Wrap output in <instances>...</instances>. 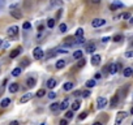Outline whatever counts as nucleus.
Returning <instances> with one entry per match:
<instances>
[{
    "label": "nucleus",
    "instance_id": "obj_42",
    "mask_svg": "<svg viewBox=\"0 0 133 125\" xmlns=\"http://www.w3.org/2000/svg\"><path fill=\"white\" fill-rule=\"evenodd\" d=\"M121 17L124 18V20H129V18H131V15H129V13H124V15H123Z\"/></svg>",
    "mask_w": 133,
    "mask_h": 125
},
{
    "label": "nucleus",
    "instance_id": "obj_29",
    "mask_svg": "<svg viewBox=\"0 0 133 125\" xmlns=\"http://www.w3.org/2000/svg\"><path fill=\"white\" fill-rule=\"evenodd\" d=\"M80 36H84V29H81V27L76 30V38H80Z\"/></svg>",
    "mask_w": 133,
    "mask_h": 125
},
{
    "label": "nucleus",
    "instance_id": "obj_7",
    "mask_svg": "<svg viewBox=\"0 0 133 125\" xmlns=\"http://www.w3.org/2000/svg\"><path fill=\"white\" fill-rule=\"evenodd\" d=\"M9 13H11V16L13 18H16V20H21V17H22V13H21L20 9H12Z\"/></svg>",
    "mask_w": 133,
    "mask_h": 125
},
{
    "label": "nucleus",
    "instance_id": "obj_4",
    "mask_svg": "<svg viewBox=\"0 0 133 125\" xmlns=\"http://www.w3.org/2000/svg\"><path fill=\"white\" fill-rule=\"evenodd\" d=\"M106 106H107V99L104 98V96H99V98L97 99V107L99 109H103Z\"/></svg>",
    "mask_w": 133,
    "mask_h": 125
},
{
    "label": "nucleus",
    "instance_id": "obj_34",
    "mask_svg": "<svg viewBox=\"0 0 133 125\" xmlns=\"http://www.w3.org/2000/svg\"><path fill=\"white\" fill-rule=\"evenodd\" d=\"M73 112H75V111H68V112L65 113V119H72L73 117Z\"/></svg>",
    "mask_w": 133,
    "mask_h": 125
},
{
    "label": "nucleus",
    "instance_id": "obj_51",
    "mask_svg": "<svg viewBox=\"0 0 133 125\" xmlns=\"http://www.w3.org/2000/svg\"><path fill=\"white\" fill-rule=\"evenodd\" d=\"M129 24H131V26H133V17L129 18Z\"/></svg>",
    "mask_w": 133,
    "mask_h": 125
},
{
    "label": "nucleus",
    "instance_id": "obj_38",
    "mask_svg": "<svg viewBox=\"0 0 133 125\" xmlns=\"http://www.w3.org/2000/svg\"><path fill=\"white\" fill-rule=\"evenodd\" d=\"M48 98H50V99H55V98H56V92L51 91V92L48 94Z\"/></svg>",
    "mask_w": 133,
    "mask_h": 125
},
{
    "label": "nucleus",
    "instance_id": "obj_12",
    "mask_svg": "<svg viewBox=\"0 0 133 125\" xmlns=\"http://www.w3.org/2000/svg\"><path fill=\"white\" fill-rule=\"evenodd\" d=\"M100 60H102V57H100L99 55H93V56H91V64H93V65H99Z\"/></svg>",
    "mask_w": 133,
    "mask_h": 125
},
{
    "label": "nucleus",
    "instance_id": "obj_2",
    "mask_svg": "<svg viewBox=\"0 0 133 125\" xmlns=\"http://www.w3.org/2000/svg\"><path fill=\"white\" fill-rule=\"evenodd\" d=\"M43 50H42V47H35L34 48V51H33V56H34V59L35 60H40L43 57Z\"/></svg>",
    "mask_w": 133,
    "mask_h": 125
},
{
    "label": "nucleus",
    "instance_id": "obj_56",
    "mask_svg": "<svg viewBox=\"0 0 133 125\" xmlns=\"http://www.w3.org/2000/svg\"><path fill=\"white\" fill-rule=\"evenodd\" d=\"M132 125H133V123H132Z\"/></svg>",
    "mask_w": 133,
    "mask_h": 125
},
{
    "label": "nucleus",
    "instance_id": "obj_23",
    "mask_svg": "<svg viewBox=\"0 0 133 125\" xmlns=\"http://www.w3.org/2000/svg\"><path fill=\"white\" fill-rule=\"evenodd\" d=\"M80 107H81V102L80 100H75L72 103V111H77Z\"/></svg>",
    "mask_w": 133,
    "mask_h": 125
},
{
    "label": "nucleus",
    "instance_id": "obj_43",
    "mask_svg": "<svg viewBox=\"0 0 133 125\" xmlns=\"http://www.w3.org/2000/svg\"><path fill=\"white\" fill-rule=\"evenodd\" d=\"M110 39H111L110 36H104V38H102V42H103V43H106V42H108Z\"/></svg>",
    "mask_w": 133,
    "mask_h": 125
},
{
    "label": "nucleus",
    "instance_id": "obj_41",
    "mask_svg": "<svg viewBox=\"0 0 133 125\" xmlns=\"http://www.w3.org/2000/svg\"><path fill=\"white\" fill-rule=\"evenodd\" d=\"M86 116H88V113H86V112H82L81 115H80V120H84V119H86Z\"/></svg>",
    "mask_w": 133,
    "mask_h": 125
},
{
    "label": "nucleus",
    "instance_id": "obj_5",
    "mask_svg": "<svg viewBox=\"0 0 133 125\" xmlns=\"http://www.w3.org/2000/svg\"><path fill=\"white\" fill-rule=\"evenodd\" d=\"M7 34L9 36H12V38H15V36L18 34V26H11V27H8L7 29Z\"/></svg>",
    "mask_w": 133,
    "mask_h": 125
},
{
    "label": "nucleus",
    "instance_id": "obj_47",
    "mask_svg": "<svg viewBox=\"0 0 133 125\" xmlns=\"http://www.w3.org/2000/svg\"><path fill=\"white\" fill-rule=\"evenodd\" d=\"M38 31H43V25H39L38 26Z\"/></svg>",
    "mask_w": 133,
    "mask_h": 125
},
{
    "label": "nucleus",
    "instance_id": "obj_21",
    "mask_svg": "<svg viewBox=\"0 0 133 125\" xmlns=\"http://www.w3.org/2000/svg\"><path fill=\"white\" fill-rule=\"evenodd\" d=\"M21 72H22V68H21V67L15 68V69L12 71V76H13V77H18V76L21 74Z\"/></svg>",
    "mask_w": 133,
    "mask_h": 125
},
{
    "label": "nucleus",
    "instance_id": "obj_20",
    "mask_svg": "<svg viewBox=\"0 0 133 125\" xmlns=\"http://www.w3.org/2000/svg\"><path fill=\"white\" fill-rule=\"evenodd\" d=\"M50 109H51L52 112H56L57 109H60V103H56V102H54V103L50 106Z\"/></svg>",
    "mask_w": 133,
    "mask_h": 125
},
{
    "label": "nucleus",
    "instance_id": "obj_49",
    "mask_svg": "<svg viewBox=\"0 0 133 125\" xmlns=\"http://www.w3.org/2000/svg\"><path fill=\"white\" fill-rule=\"evenodd\" d=\"M5 4V0H0V7H3Z\"/></svg>",
    "mask_w": 133,
    "mask_h": 125
},
{
    "label": "nucleus",
    "instance_id": "obj_45",
    "mask_svg": "<svg viewBox=\"0 0 133 125\" xmlns=\"http://www.w3.org/2000/svg\"><path fill=\"white\" fill-rule=\"evenodd\" d=\"M90 1L93 3V4H99V3H100V0H90Z\"/></svg>",
    "mask_w": 133,
    "mask_h": 125
},
{
    "label": "nucleus",
    "instance_id": "obj_11",
    "mask_svg": "<svg viewBox=\"0 0 133 125\" xmlns=\"http://www.w3.org/2000/svg\"><path fill=\"white\" fill-rule=\"evenodd\" d=\"M35 85H37V80H35L34 77H29L26 80V86L27 87H34Z\"/></svg>",
    "mask_w": 133,
    "mask_h": 125
},
{
    "label": "nucleus",
    "instance_id": "obj_9",
    "mask_svg": "<svg viewBox=\"0 0 133 125\" xmlns=\"http://www.w3.org/2000/svg\"><path fill=\"white\" fill-rule=\"evenodd\" d=\"M95 48H97V46H95L94 43H89V44H86L85 46V52L86 54H93Z\"/></svg>",
    "mask_w": 133,
    "mask_h": 125
},
{
    "label": "nucleus",
    "instance_id": "obj_32",
    "mask_svg": "<svg viewBox=\"0 0 133 125\" xmlns=\"http://www.w3.org/2000/svg\"><path fill=\"white\" fill-rule=\"evenodd\" d=\"M85 63H86V61H85V59H82V57H81V59H80V61L77 63V68L80 69V68H82V67H85Z\"/></svg>",
    "mask_w": 133,
    "mask_h": 125
},
{
    "label": "nucleus",
    "instance_id": "obj_31",
    "mask_svg": "<svg viewBox=\"0 0 133 125\" xmlns=\"http://www.w3.org/2000/svg\"><path fill=\"white\" fill-rule=\"evenodd\" d=\"M59 31H60V33H65L67 31V25L65 24H60L59 25Z\"/></svg>",
    "mask_w": 133,
    "mask_h": 125
},
{
    "label": "nucleus",
    "instance_id": "obj_22",
    "mask_svg": "<svg viewBox=\"0 0 133 125\" xmlns=\"http://www.w3.org/2000/svg\"><path fill=\"white\" fill-rule=\"evenodd\" d=\"M82 55H84V52H82L81 50H77L76 52L73 54V59H75V60H80L82 57Z\"/></svg>",
    "mask_w": 133,
    "mask_h": 125
},
{
    "label": "nucleus",
    "instance_id": "obj_27",
    "mask_svg": "<svg viewBox=\"0 0 133 125\" xmlns=\"http://www.w3.org/2000/svg\"><path fill=\"white\" fill-rule=\"evenodd\" d=\"M55 24H56V20H55V18H50V20L47 21V26L50 27V29H52V27L55 26Z\"/></svg>",
    "mask_w": 133,
    "mask_h": 125
},
{
    "label": "nucleus",
    "instance_id": "obj_15",
    "mask_svg": "<svg viewBox=\"0 0 133 125\" xmlns=\"http://www.w3.org/2000/svg\"><path fill=\"white\" fill-rule=\"evenodd\" d=\"M46 86H47L48 89H54V87L56 86V80H55V78H50V80H47Z\"/></svg>",
    "mask_w": 133,
    "mask_h": 125
},
{
    "label": "nucleus",
    "instance_id": "obj_19",
    "mask_svg": "<svg viewBox=\"0 0 133 125\" xmlns=\"http://www.w3.org/2000/svg\"><path fill=\"white\" fill-rule=\"evenodd\" d=\"M50 5L51 7H61L63 0H51V1H50Z\"/></svg>",
    "mask_w": 133,
    "mask_h": 125
},
{
    "label": "nucleus",
    "instance_id": "obj_53",
    "mask_svg": "<svg viewBox=\"0 0 133 125\" xmlns=\"http://www.w3.org/2000/svg\"><path fill=\"white\" fill-rule=\"evenodd\" d=\"M3 42H4V40H1V39H0V47L3 46Z\"/></svg>",
    "mask_w": 133,
    "mask_h": 125
},
{
    "label": "nucleus",
    "instance_id": "obj_3",
    "mask_svg": "<svg viewBox=\"0 0 133 125\" xmlns=\"http://www.w3.org/2000/svg\"><path fill=\"white\" fill-rule=\"evenodd\" d=\"M103 25H106V20H103V18H94L91 21V26L93 27H100Z\"/></svg>",
    "mask_w": 133,
    "mask_h": 125
},
{
    "label": "nucleus",
    "instance_id": "obj_46",
    "mask_svg": "<svg viewBox=\"0 0 133 125\" xmlns=\"http://www.w3.org/2000/svg\"><path fill=\"white\" fill-rule=\"evenodd\" d=\"M9 125H18V121H16V120H15V121H11Z\"/></svg>",
    "mask_w": 133,
    "mask_h": 125
},
{
    "label": "nucleus",
    "instance_id": "obj_18",
    "mask_svg": "<svg viewBox=\"0 0 133 125\" xmlns=\"http://www.w3.org/2000/svg\"><path fill=\"white\" fill-rule=\"evenodd\" d=\"M123 74H124V77H131V76H133V69L132 68H125L124 71H123Z\"/></svg>",
    "mask_w": 133,
    "mask_h": 125
},
{
    "label": "nucleus",
    "instance_id": "obj_25",
    "mask_svg": "<svg viewBox=\"0 0 133 125\" xmlns=\"http://www.w3.org/2000/svg\"><path fill=\"white\" fill-rule=\"evenodd\" d=\"M73 85H75L73 82H67V83H64L63 89L65 90V91H69V90H72V89H73Z\"/></svg>",
    "mask_w": 133,
    "mask_h": 125
},
{
    "label": "nucleus",
    "instance_id": "obj_36",
    "mask_svg": "<svg viewBox=\"0 0 133 125\" xmlns=\"http://www.w3.org/2000/svg\"><path fill=\"white\" fill-rule=\"evenodd\" d=\"M22 27H24L25 30H27V29H30V27H31V24H30V22H25V24L22 25Z\"/></svg>",
    "mask_w": 133,
    "mask_h": 125
},
{
    "label": "nucleus",
    "instance_id": "obj_28",
    "mask_svg": "<svg viewBox=\"0 0 133 125\" xmlns=\"http://www.w3.org/2000/svg\"><path fill=\"white\" fill-rule=\"evenodd\" d=\"M95 85H97V82H95V80H89L88 82H86V87H94Z\"/></svg>",
    "mask_w": 133,
    "mask_h": 125
},
{
    "label": "nucleus",
    "instance_id": "obj_6",
    "mask_svg": "<svg viewBox=\"0 0 133 125\" xmlns=\"http://www.w3.org/2000/svg\"><path fill=\"white\" fill-rule=\"evenodd\" d=\"M125 117H127V112H123V111H121V112H119L117 116H116V120H115V125H120L121 121H123Z\"/></svg>",
    "mask_w": 133,
    "mask_h": 125
},
{
    "label": "nucleus",
    "instance_id": "obj_24",
    "mask_svg": "<svg viewBox=\"0 0 133 125\" xmlns=\"http://www.w3.org/2000/svg\"><path fill=\"white\" fill-rule=\"evenodd\" d=\"M9 104H11V99H9V98H4V99L1 100V103H0V106H1L3 108H5V107H8Z\"/></svg>",
    "mask_w": 133,
    "mask_h": 125
},
{
    "label": "nucleus",
    "instance_id": "obj_37",
    "mask_svg": "<svg viewBox=\"0 0 133 125\" xmlns=\"http://www.w3.org/2000/svg\"><path fill=\"white\" fill-rule=\"evenodd\" d=\"M21 63H22V67H27V65H29V59H26V57H25Z\"/></svg>",
    "mask_w": 133,
    "mask_h": 125
},
{
    "label": "nucleus",
    "instance_id": "obj_54",
    "mask_svg": "<svg viewBox=\"0 0 133 125\" xmlns=\"http://www.w3.org/2000/svg\"><path fill=\"white\" fill-rule=\"evenodd\" d=\"M93 125H102V124H100V123H94Z\"/></svg>",
    "mask_w": 133,
    "mask_h": 125
},
{
    "label": "nucleus",
    "instance_id": "obj_1",
    "mask_svg": "<svg viewBox=\"0 0 133 125\" xmlns=\"http://www.w3.org/2000/svg\"><path fill=\"white\" fill-rule=\"evenodd\" d=\"M119 69H121V64L112 63V64H110V67H108V72H110V74H115V73H117Z\"/></svg>",
    "mask_w": 133,
    "mask_h": 125
},
{
    "label": "nucleus",
    "instance_id": "obj_10",
    "mask_svg": "<svg viewBox=\"0 0 133 125\" xmlns=\"http://www.w3.org/2000/svg\"><path fill=\"white\" fill-rule=\"evenodd\" d=\"M31 98H33V94H30V92H26V94H24V95L21 96L20 103H26V102H29Z\"/></svg>",
    "mask_w": 133,
    "mask_h": 125
},
{
    "label": "nucleus",
    "instance_id": "obj_33",
    "mask_svg": "<svg viewBox=\"0 0 133 125\" xmlns=\"http://www.w3.org/2000/svg\"><path fill=\"white\" fill-rule=\"evenodd\" d=\"M81 96H82V98H88V96H90V91H89V90L82 91V92H81Z\"/></svg>",
    "mask_w": 133,
    "mask_h": 125
},
{
    "label": "nucleus",
    "instance_id": "obj_52",
    "mask_svg": "<svg viewBox=\"0 0 133 125\" xmlns=\"http://www.w3.org/2000/svg\"><path fill=\"white\" fill-rule=\"evenodd\" d=\"M3 89H4V83H3V87L0 89V95H1V92H3Z\"/></svg>",
    "mask_w": 133,
    "mask_h": 125
},
{
    "label": "nucleus",
    "instance_id": "obj_55",
    "mask_svg": "<svg viewBox=\"0 0 133 125\" xmlns=\"http://www.w3.org/2000/svg\"><path fill=\"white\" fill-rule=\"evenodd\" d=\"M131 113L133 115V107H132V109H131Z\"/></svg>",
    "mask_w": 133,
    "mask_h": 125
},
{
    "label": "nucleus",
    "instance_id": "obj_50",
    "mask_svg": "<svg viewBox=\"0 0 133 125\" xmlns=\"http://www.w3.org/2000/svg\"><path fill=\"white\" fill-rule=\"evenodd\" d=\"M100 77H102V74H100V73H97V74H95V78H97V80H98V78H100Z\"/></svg>",
    "mask_w": 133,
    "mask_h": 125
},
{
    "label": "nucleus",
    "instance_id": "obj_30",
    "mask_svg": "<svg viewBox=\"0 0 133 125\" xmlns=\"http://www.w3.org/2000/svg\"><path fill=\"white\" fill-rule=\"evenodd\" d=\"M44 94H46V91H44V89H39L38 91H37V96H38V98H42V96H44Z\"/></svg>",
    "mask_w": 133,
    "mask_h": 125
},
{
    "label": "nucleus",
    "instance_id": "obj_40",
    "mask_svg": "<svg viewBox=\"0 0 133 125\" xmlns=\"http://www.w3.org/2000/svg\"><path fill=\"white\" fill-rule=\"evenodd\" d=\"M125 57H133V51H128V52H125Z\"/></svg>",
    "mask_w": 133,
    "mask_h": 125
},
{
    "label": "nucleus",
    "instance_id": "obj_16",
    "mask_svg": "<svg viewBox=\"0 0 133 125\" xmlns=\"http://www.w3.org/2000/svg\"><path fill=\"white\" fill-rule=\"evenodd\" d=\"M21 51H22V48H20V47H18V48H16V50H13L12 52L9 54V56H11V59H15V57H17L18 55L21 54Z\"/></svg>",
    "mask_w": 133,
    "mask_h": 125
},
{
    "label": "nucleus",
    "instance_id": "obj_14",
    "mask_svg": "<svg viewBox=\"0 0 133 125\" xmlns=\"http://www.w3.org/2000/svg\"><path fill=\"white\" fill-rule=\"evenodd\" d=\"M117 103H119V95L116 94V95H114L112 98H111V102H110V106L114 108V107H116L117 106Z\"/></svg>",
    "mask_w": 133,
    "mask_h": 125
},
{
    "label": "nucleus",
    "instance_id": "obj_48",
    "mask_svg": "<svg viewBox=\"0 0 133 125\" xmlns=\"http://www.w3.org/2000/svg\"><path fill=\"white\" fill-rule=\"evenodd\" d=\"M80 94H81V92H80V91H75V92H73V95H75V96H78Z\"/></svg>",
    "mask_w": 133,
    "mask_h": 125
},
{
    "label": "nucleus",
    "instance_id": "obj_8",
    "mask_svg": "<svg viewBox=\"0 0 133 125\" xmlns=\"http://www.w3.org/2000/svg\"><path fill=\"white\" fill-rule=\"evenodd\" d=\"M124 7V4H123L121 1H119V0H115L111 5H110V9L111 11H116V9H119V8H123Z\"/></svg>",
    "mask_w": 133,
    "mask_h": 125
},
{
    "label": "nucleus",
    "instance_id": "obj_44",
    "mask_svg": "<svg viewBox=\"0 0 133 125\" xmlns=\"http://www.w3.org/2000/svg\"><path fill=\"white\" fill-rule=\"evenodd\" d=\"M60 16H61V9H60V11H57V13H56V20H59Z\"/></svg>",
    "mask_w": 133,
    "mask_h": 125
},
{
    "label": "nucleus",
    "instance_id": "obj_39",
    "mask_svg": "<svg viewBox=\"0 0 133 125\" xmlns=\"http://www.w3.org/2000/svg\"><path fill=\"white\" fill-rule=\"evenodd\" d=\"M59 125H68V120H67V119H63V120H60V123H59Z\"/></svg>",
    "mask_w": 133,
    "mask_h": 125
},
{
    "label": "nucleus",
    "instance_id": "obj_17",
    "mask_svg": "<svg viewBox=\"0 0 133 125\" xmlns=\"http://www.w3.org/2000/svg\"><path fill=\"white\" fill-rule=\"evenodd\" d=\"M68 106H69V99L65 98V99H64V100L61 102V103H60V109H61V111L67 109V108H68Z\"/></svg>",
    "mask_w": 133,
    "mask_h": 125
},
{
    "label": "nucleus",
    "instance_id": "obj_13",
    "mask_svg": "<svg viewBox=\"0 0 133 125\" xmlns=\"http://www.w3.org/2000/svg\"><path fill=\"white\" fill-rule=\"evenodd\" d=\"M18 89H20V87H18V83L17 82H13V83H11V85H9V92H17L18 91Z\"/></svg>",
    "mask_w": 133,
    "mask_h": 125
},
{
    "label": "nucleus",
    "instance_id": "obj_35",
    "mask_svg": "<svg viewBox=\"0 0 133 125\" xmlns=\"http://www.w3.org/2000/svg\"><path fill=\"white\" fill-rule=\"evenodd\" d=\"M121 39H123V35H115V36L112 38V40H114V42H120Z\"/></svg>",
    "mask_w": 133,
    "mask_h": 125
},
{
    "label": "nucleus",
    "instance_id": "obj_26",
    "mask_svg": "<svg viewBox=\"0 0 133 125\" xmlns=\"http://www.w3.org/2000/svg\"><path fill=\"white\" fill-rule=\"evenodd\" d=\"M56 69H63L64 67H65V60H57V63H56Z\"/></svg>",
    "mask_w": 133,
    "mask_h": 125
}]
</instances>
